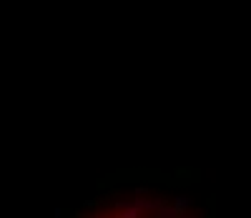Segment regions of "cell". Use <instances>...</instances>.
<instances>
[{"label":"cell","mask_w":251,"mask_h":218,"mask_svg":"<svg viewBox=\"0 0 251 218\" xmlns=\"http://www.w3.org/2000/svg\"><path fill=\"white\" fill-rule=\"evenodd\" d=\"M71 218H206L183 195L153 188H118L86 203Z\"/></svg>","instance_id":"obj_1"}]
</instances>
